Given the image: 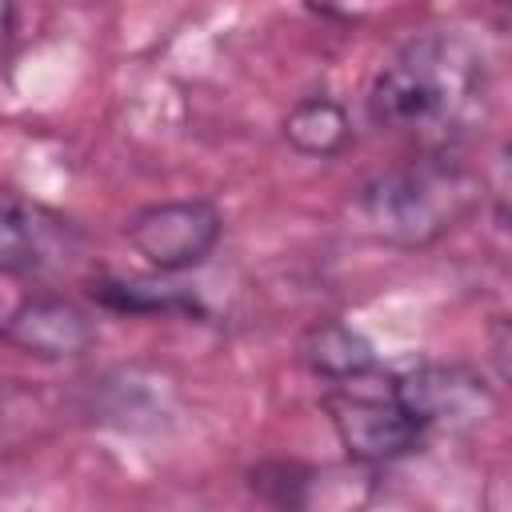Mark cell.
Here are the masks:
<instances>
[{
  "mask_svg": "<svg viewBox=\"0 0 512 512\" xmlns=\"http://www.w3.org/2000/svg\"><path fill=\"white\" fill-rule=\"evenodd\" d=\"M484 56L456 32L408 40L368 84V120L384 132L440 148L484 104Z\"/></svg>",
  "mask_w": 512,
  "mask_h": 512,
  "instance_id": "1",
  "label": "cell"
},
{
  "mask_svg": "<svg viewBox=\"0 0 512 512\" xmlns=\"http://www.w3.org/2000/svg\"><path fill=\"white\" fill-rule=\"evenodd\" d=\"M484 180L460 160L428 148L360 188L356 212L364 228L396 248H424L452 232L480 200Z\"/></svg>",
  "mask_w": 512,
  "mask_h": 512,
  "instance_id": "2",
  "label": "cell"
},
{
  "mask_svg": "<svg viewBox=\"0 0 512 512\" xmlns=\"http://www.w3.org/2000/svg\"><path fill=\"white\" fill-rule=\"evenodd\" d=\"M328 424L352 464H388L424 444V428L400 396L396 376H380V368L364 376H348L324 388L320 396Z\"/></svg>",
  "mask_w": 512,
  "mask_h": 512,
  "instance_id": "3",
  "label": "cell"
},
{
  "mask_svg": "<svg viewBox=\"0 0 512 512\" xmlns=\"http://www.w3.org/2000/svg\"><path fill=\"white\" fill-rule=\"evenodd\" d=\"M224 236V216L212 200H160L128 216L124 240L132 252L156 272H188L200 268Z\"/></svg>",
  "mask_w": 512,
  "mask_h": 512,
  "instance_id": "4",
  "label": "cell"
},
{
  "mask_svg": "<svg viewBox=\"0 0 512 512\" xmlns=\"http://www.w3.org/2000/svg\"><path fill=\"white\" fill-rule=\"evenodd\" d=\"M396 384L424 432H468L496 408L488 380L464 364H416Z\"/></svg>",
  "mask_w": 512,
  "mask_h": 512,
  "instance_id": "5",
  "label": "cell"
},
{
  "mask_svg": "<svg viewBox=\"0 0 512 512\" xmlns=\"http://www.w3.org/2000/svg\"><path fill=\"white\" fill-rule=\"evenodd\" d=\"M84 236L60 212L32 204L16 192L4 196V224H0V264L8 276H48L76 260Z\"/></svg>",
  "mask_w": 512,
  "mask_h": 512,
  "instance_id": "6",
  "label": "cell"
},
{
  "mask_svg": "<svg viewBox=\"0 0 512 512\" xmlns=\"http://www.w3.org/2000/svg\"><path fill=\"white\" fill-rule=\"evenodd\" d=\"M4 336L24 356L72 360V356H84L92 348L96 328H92V320H88V312L80 304L56 296V292H36V296H24L8 312Z\"/></svg>",
  "mask_w": 512,
  "mask_h": 512,
  "instance_id": "7",
  "label": "cell"
},
{
  "mask_svg": "<svg viewBox=\"0 0 512 512\" xmlns=\"http://www.w3.org/2000/svg\"><path fill=\"white\" fill-rule=\"evenodd\" d=\"M300 364L324 380V384H336V380H348V376H364L372 368H380L376 360V348L372 340L352 328L348 320L340 316H328V320H312L304 332H300Z\"/></svg>",
  "mask_w": 512,
  "mask_h": 512,
  "instance_id": "8",
  "label": "cell"
},
{
  "mask_svg": "<svg viewBox=\"0 0 512 512\" xmlns=\"http://www.w3.org/2000/svg\"><path fill=\"white\" fill-rule=\"evenodd\" d=\"M284 140L300 156L328 160V156H336V152L348 148L352 120H348V112H344L340 100H332V96H304L284 116Z\"/></svg>",
  "mask_w": 512,
  "mask_h": 512,
  "instance_id": "9",
  "label": "cell"
},
{
  "mask_svg": "<svg viewBox=\"0 0 512 512\" xmlns=\"http://www.w3.org/2000/svg\"><path fill=\"white\" fill-rule=\"evenodd\" d=\"M88 296L96 304H104V308L132 312V316H144V312H196L192 296H184L176 288H148L140 280H92Z\"/></svg>",
  "mask_w": 512,
  "mask_h": 512,
  "instance_id": "10",
  "label": "cell"
},
{
  "mask_svg": "<svg viewBox=\"0 0 512 512\" xmlns=\"http://www.w3.org/2000/svg\"><path fill=\"white\" fill-rule=\"evenodd\" d=\"M484 196H488V208L496 216L500 228H512V144L496 148L492 164L484 168Z\"/></svg>",
  "mask_w": 512,
  "mask_h": 512,
  "instance_id": "11",
  "label": "cell"
},
{
  "mask_svg": "<svg viewBox=\"0 0 512 512\" xmlns=\"http://www.w3.org/2000/svg\"><path fill=\"white\" fill-rule=\"evenodd\" d=\"M488 360L496 368L500 380L512 384V316H500L488 332Z\"/></svg>",
  "mask_w": 512,
  "mask_h": 512,
  "instance_id": "12",
  "label": "cell"
},
{
  "mask_svg": "<svg viewBox=\"0 0 512 512\" xmlns=\"http://www.w3.org/2000/svg\"><path fill=\"white\" fill-rule=\"evenodd\" d=\"M500 4H508V8H512V0H500Z\"/></svg>",
  "mask_w": 512,
  "mask_h": 512,
  "instance_id": "13",
  "label": "cell"
}]
</instances>
